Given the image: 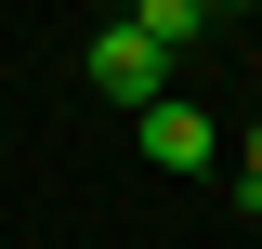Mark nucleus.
<instances>
[{
  "instance_id": "nucleus-1",
  "label": "nucleus",
  "mask_w": 262,
  "mask_h": 249,
  "mask_svg": "<svg viewBox=\"0 0 262 249\" xmlns=\"http://www.w3.org/2000/svg\"><path fill=\"white\" fill-rule=\"evenodd\" d=\"M79 66H92V92H105V105H131V118L170 92V53H158V39H131V27H92V53H79Z\"/></svg>"
},
{
  "instance_id": "nucleus-2",
  "label": "nucleus",
  "mask_w": 262,
  "mask_h": 249,
  "mask_svg": "<svg viewBox=\"0 0 262 249\" xmlns=\"http://www.w3.org/2000/svg\"><path fill=\"white\" fill-rule=\"evenodd\" d=\"M144 157H158V171H210V157H223V131L196 118L184 92H158V105H144Z\"/></svg>"
},
{
  "instance_id": "nucleus-3",
  "label": "nucleus",
  "mask_w": 262,
  "mask_h": 249,
  "mask_svg": "<svg viewBox=\"0 0 262 249\" xmlns=\"http://www.w3.org/2000/svg\"><path fill=\"white\" fill-rule=\"evenodd\" d=\"M118 27H131V39H158V53H184V39H196V27H210V13H196V0H131Z\"/></svg>"
},
{
  "instance_id": "nucleus-4",
  "label": "nucleus",
  "mask_w": 262,
  "mask_h": 249,
  "mask_svg": "<svg viewBox=\"0 0 262 249\" xmlns=\"http://www.w3.org/2000/svg\"><path fill=\"white\" fill-rule=\"evenodd\" d=\"M236 210H262V131L236 144Z\"/></svg>"
},
{
  "instance_id": "nucleus-5",
  "label": "nucleus",
  "mask_w": 262,
  "mask_h": 249,
  "mask_svg": "<svg viewBox=\"0 0 262 249\" xmlns=\"http://www.w3.org/2000/svg\"><path fill=\"white\" fill-rule=\"evenodd\" d=\"M196 13H249V0H196Z\"/></svg>"
}]
</instances>
